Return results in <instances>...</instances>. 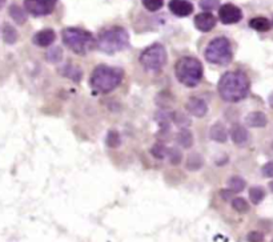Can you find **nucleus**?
I'll return each mask as SVG.
<instances>
[{
	"label": "nucleus",
	"mask_w": 273,
	"mask_h": 242,
	"mask_svg": "<svg viewBox=\"0 0 273 242\" xmlns=\"http://www.w3.org/2000/svg\"><path fill=\"white\" fill-rule=\"evenodd\" d=\"M248 76L240 71L225 72L218 81V89L220 96L227 103H237L248 96L249 93Z\"/></svg>",
	"instance_id": "nucleus-1"
},
{
	"label": "nucleus",
	"mask_w": 273,
	"mask_h": 242,
	"mask_svg": "<svg viewBox=\"0 0 273 242\" xmlns=\"http://www.w3.org/2000/svg\"><path fill=\"white\" fill-rule=\"evenodd\" d=\"M124 72L120 68L108 66H97L91 73V84L93 91L99 93H109L120 86Z\"/></svg>",
	"instance_id": "nucleus-2"
},
{
	"label": "nucleus",
	"mask_w": 273,
	"mask_h": 242,
	"mask_svg": "<svg viewBox=\"0 0 273 242\" xmlns=\"http://www.w3.org/2000/svg\"><path fill=\"white\" fill-rule=\"evenodd\" d=\"M97 48L106 53H116L129 46V36L123 27H112L101 31L96 40Z\"/></svg>",
	"instance_id": "nucleus-3"
},
{
	"label": "nucleus",
	"mask_w": 273,
	"mask_h": 242,
	"mask_svg": "<svg viewBox=\"0 0 273 242\" xmlns=\"http://www.w3.org/2000/svg\"><path fill=\"white\" fill-rule=\"evenodd\" d=\"M63 43L77 55H87L96 47V40L91 32L81 28L70 27L61 34Z\"/></svg>",
	"instance_id": "nucleus-4"
},
{
	"label": "nucleus",
	"mask_w": 273,
	"mask_h": 242,
	"mask_svg": "<svg viewBox=\"0 0 273 242\" xmlns=\"http://www.w3.org/2000/svg\"><path fill=\"white\" fill-rule=\"evenodd\" d=\"M177 80L185 86H196L202 79V64L192 56H184L175 64Z\"/></svg>",
	"instance_id": "nucleus-5"
},
{
	"label": "nucleus",
	"mask_w": 273,
	"mask_h": 242,
	"mask_svg": "<svg viewBox=\"0 0 273 242\" xmlns=\"http://www.w3.org/2000/svg\"><path fill=\"white\" fill-rule=\"evenodd\" d=\"M205 59L212 64H218V66H227L229 64L233 59V52L231 41L228 40L227 37L220 36L213 39L205 48Z\"/></svg>",
	"instance_id": "nucleus-6"
},
{
	"label": "nucleus",
	"mask_w": 273,
	"mask_h": 242,
	"mask_svg": "<svg viewBox=\"0 0 273 242\" xmlns=\"http://www.w3.org/2000/svg\"><path fill=\"white\" fill-rule=\"evenodd\" d=\"M165 61L167 51L162 44H152L140 55V63L148 71H160L165 66Z\"/></svg>",
	"instance_id": "nucleus-7"
},
{
	"label": "nucleus",
	"mask_w": 273,
	"mask_h": 242,
	"mask_svg": "<svg viewBox=\"0 0 273 242\" xmlns=\"http://www.w3.org/2000/svg\"><path fill=\"white\" fill-rule=\"evenodd\" d=\"M57 0H24L25 11L32 16H47L54 12Z\"/></svg>",
	"instance_id": "nucleus-8"
},
{
	"label": "nucleus",
	"mask_w": 273,
	"mask_h": 242,
	"mask_svg": "<svg viewBox=\"0 0 273 242\" xmlns=\"http://www.w3.org/2000/svg\"><path fill=\"white\" fill-rule=\"evenodd\" d=\"M218 17L223 24H236L243 19V12L237 5L227 3L220 7L218 10Z\"/></svg>",
	"instance_id": "nucleus-9"
},
{
	"label": "nucleus",
	"mask_w": 273,
	"mask_h": 242,
	"mask_svg": "<svg viewBox=\"0 0 273 242\" xmlns=\"http://www.w3.org/2000/svg\"><path fill=\"white\" fill-rule=\"evenodd\" d=\"M169 11L179 17H185L193 12V4L187 0H169Z\"/></svg>",
	"instance_id": "nucleus-10"
},
{
	"label": "nucleus",
	"mask_w": 273,
	"mask_h": 242,
	"mask_svg": "<svg viewBox=\"0 0 273 242\" xmlns=\"http://www.w3.org/2000/svg\"><path fill=\"white\" fill-rule=\"evenodd\" d=\"M185 111L195 117H204L208 112V105L205 101L199 97H191L185 104Z\"/></svg>",
	"instance_id": "nucleus-11"
},
{
	"label": "nucleus",
	"mask_w": 273,
	"mask_h": 242,
	"mask_svg": "<svg viewBox=\"0 0 273 242\" xmlns=\"http://www.w3.org/2000/svg\"><path fill=\"white\" fill-rule=\"evenodd\" d=\"M216 25V17L211 12H201L195 16V27L201 32H209Z\"/></svg>",
	"instance_id": "nucleus-12"
},
{
	"label": "nucleus",
	"mask_w": 273,
	"mask_h": 242,
	"mask_svg": "<svg viewBox=\"0 0 273 242\" xmlns=\"http://www.w3.org/2000/svg\"><path fill=\"white\" fill-rule=\"evenodd\" d=\"M56 40V34L54 30H41L37 34H35L34 36V44H36L37 47H50L54 41Z\"/></svg>",
	"instance_id": "nucleus-13"
},
{
	"label": "nucleus",
	"mask_w": 273,
	"mask_h": 242,
	"mask_svg": "<svg viewBox=\"0 0 273 242\" xmlns=\"http://www.w3.org/2000/svg\"><path fill=\"white\" fill-rule=\"evenodd\" d=\"M245 122L251 128H263L267 125L268 119L263 112H251L248 116L245 117Z\"/></svg>",
	"instance_id": "nucleus-14"
},
{
	"label": "nucleus",
	"mask_w": 273,
	"mask_h": 242,
	"mask_svg": "<svg viewBox=\"0 0 273 242\" xmlns=\"http://www.w3.org/2000/svg\"><path fill=\"white\" fill-rule=\"evenodd\" d=\"M209 137L212 138L213 141L216 142H225L228 138V132L227 128L224 126V124L221 122H216L215 125L211 126V131H209Z\"/></svg>",
	"instance_id": "nucleus-15"
},
{
	"label": "nucleus",
	"mask_w": 273,
	"mask_h": 242,
	"mask_svg": "<svg viewBox=\"0 0 273 242\" xmlns=\"http://www.w3.org/2000/svg\"><path fill=\"white\" fill-rule=\"evenodd\" d=\"M231 137H232V141L236 145H243V144L248 141V132L244 126L236 124L231 129Z\"/></svg>",
	"instance_id": "nucleus-16"
},
{
	"label": "nucleus",
	"mask_w": 273,
	"mask_h": 242,
	"mask_svg": "<svg viewBox=\"0 0 273 242\" xmlns=\"http://www.w3.org/2000/svg\"><path fill=\"white\" fill-rule=\"evenodd\" d=\"M60 73L67 79L73 81H80L81 76H83V72L79 67L76 66H71V64H67V66L63 67V69H60Z\"/></svg>",
	"instance_id": "nucleus-17"
},
{
	"label": "nucleus",
	"mask_w": 273,
	"mask_h": 242,
	"mask_svg": "<svg viewBox=\"0 0 273 242\" xmlns=\"http://www.w3.org/2000/svg\"><path fill=\"white\" fill-rule=\"evenodd\" d=\"M249 27L253 28V30L258 31V32H267V31L271 30V21L267 19V17H263V16H257V17H253L249 21Z\"/></svg>",
	"instance_id": "nucleus-18"
},
{
	"label": "nucleus",
	"mask_w": 273,
	"mask_h": 242,
	"mask_svg": "<svg viewBox=\"0 0 273 242\" xmlns=\"http://www.w3.org/2000/svg\"><path fill=\"white\" fill-rule=\"evenodd\" d=\"M8 12H10V16L14 19V21H15L16 24L21 25L27 21V14H25V11L18 4L11 5Z\"/></svg>",
	"instance_id": "nucleus-19"
},
{
	"label": "nucleus",
	"mask_w": 273,
	"mask_h": 242,
	"mask_svg": "<svg viewBox=\"0 0 273 242\" xmlns=\"http://www.w3.org/2000/svg\"><path fill=\"white\" fill-rule=\"evenodd\" d=\"M176 141L179 142V145L182 146V148H191L193 145V135L192 132L188 131V129H182L177 133L176 136Z\"/></svg>",
	"instance_id": "nucleus-20"
},
{
	"label": "nucleus",
	"mask_w": 273,
	"mask_h": 242,
	"mask_svg": "<svg viewBox=\"0 0 273 242\" xmlns=\"http://www.w3.org/2000/svg\"><path fill=\"white\" fill-rule=\"evenodd\" d=\"M18 31L12 27L8 23H5L3 25V40L7 43V44H15L16 40H18Z\"/></svg>",
	"instance_id": "nucleus-21"
},
{
	"label": "nucleus",
	"mask_w": 273,
	"mask_h": 242,
	"mask_svg": "<svg viewBox=\"0 0 273 242\" xmlns=\"http://www.w3.org/2000/svg\"><path fill=\"white\" fill-rule=\"evenodd\" d=\"M202 167V157L199 153H192L187 160V169L189 171H198Z\"/></svg>",
	"instance_id": "nucleus-22"
},
{
	"label": "nucleus",
	"mask_w": 273,
	"mask_h": 242,
	"mask_svg": "<svg viewBox=\"0 0 273 242\" xmlns=\"http://www.w3.org/2000/svg\"><path fill=\"white\" fill-rule=\"evenodd\" d=\"M228 185H229V190H232L233 193H240L245 188V181H244L241 177L235 176L229 178Z\"/></svg>",
	"instance_id": "nucleus-23"
},
{
	"label": "nucleus",
	"mask_w": 273,
	"mask_h": 242,
	"mask_svg": "<svg viewBox=\"0 0 273 242\" xmlns=\"http://www.w3.org/2000/svg\"><path fill=\"white\" fill-rule=\"evenodd\" d=\"M264 197H265V192H264L263 188H251V190H249V198H251V201H252L255 205H257V204H260V202L263 201Z\"/></svg>",
	"instance_id": "nucleus-24"
},
{
	"label": "nucleus",
	"mask_w": 273,
	"mask_h": 242,
	"mask_svg": "<svg viewBox=\"0 0 273 242\" xmlns=\"http://www.w3.org/2000/svg\"><path fill=\"white\" fill-rule=\"evenodd\" d=\"M106 144L109 148H117L122 144V137L117 131H109L106 137Z\"/></svg>",
	"instance_id": "nucleus-25"
},
{
	"label": "nucleus",
	"mask_w": 273,
	"mask_h": 242,
	"mask_svg": "<svg viewBox=\"0 0 273 242\" xmlns=\"http://www.w3.org/2000/svg\"><path fill=\"white\" fill-rule=\"evenodd\" d=\"M151 153L152 156L155 157V158H159V160H163V158H165L168 153V149L167 146L162 144V142H157L153 145V148L151 149Z\"/></svg>",
	"instance_id": "nucleus-26"
},
{
	"label": "nucleus",
	"mask_w": 273,
	"mask_h": 242,
	"mask_svg": "<svg viewBox=\"0 0 273 242\" xmlns=\"http://www.w3.org/2000/svg\"><path fill=\"white\" fill-rule=\"evenodd\" d=\"M232 207L238 213H247L249 210L248 202L245 201L241 197H236L232 200Z\"/></svg>",
	"instance_id": "nucleus-27"
},
{
	"label": "nucleus",
	"mask_w": 273,
	"mask_h": 242,
	"mask_svg": "<svg viewBox=\"0 0 273 242\" xmlns=\"http://www.w3.org/2000/svg\"><path fill=\"white\" fill-rule=\"evenodd\" d=\"M47 60L51 61V63H57V61L61 60L63 57V51L59 48V47H54L51 48L48 52H47Z\"/></svg>",
	"instance_id": "nucleus-28"
},
{
	"label": "nucleus",
	"mask_w": 273,
	"mask_h": 242,
	"mask_svg": "<svg viewBox=\"0 0 273 242\" xmlns=\"http://www.w3.org/2000/svg\"><path fill=\"white\" fill-rule=\"evenodd\" d=\"M167 156L168 158H169V162H171L172 165H179V164L182 162V152L179 151V149H176V148L168 149Z\"/></svg>",
	"instance_id": "nucleus-29"
},
{
	"label": "nucleus",
	"mask_w": 273,
	"mask_h": 242,
	"mask_svg": "<svg viewBox=\"0 0 273 242\" xmlns=\"http://www.w3.org/2000/svg\"><path fill=\"white\" fill-rule=\"evenodd\" d=\"M143 5L151 12L159 11L164 5V0H142Z\"/></svg>",
	"instance_id": "nucleus-30"
},
{
	"label": "nucleus",
	"mask_w": 273,
	"mask_h": 242,
	"mask_svg": "<svg viewBox=\"0 0 273 242\" xmlns=\"http://www.w3.org/2000/svg\"><path fill=\"white\" fill-rule=\"evenodd\" d=\"M171 119H172V121H175L179 126H187L191 124L189 119H188L184 113H182V112H173L172 115H171Z\"/></svg>",
	"instance_id": "nucleus-31"
},
{
	"label": "nucleus",
	"mask_w": 273,
	"mask_h": 242,
	"mask_svg": "<svg viewBox=\"0 0 273 242\" xmlns=\"http://www.w3.org/2000/svg\"><path fill=\"white\" fill-rule=\"evenodd\" d=\"M200 5L204 10L212 11L218 5V0H200Z\"/></svg>",
	"instance_id": "nucleus-32"
},
{
	"label": "nucleus",
	"mask_w": 273,
	"mask_h": 242,
	"mask_svg": "<svg viewBox=\"0 0 273 242\" xmlns=\"http://www.w3.org/2000/svg\"><path fill=\"white\" fill-rule=\"evenodd\" d=\"M247 238H248L249 242H263L264 234L260 232H251Z\"/></svg>",
	"instance_id": "nucleus-33"
},
{
	"label": "nucleus",
	"mask_w": 273,
	"mask_h": 242,
	"mask_svg": "<svg viewBox=\"0 0 273 242\" xmlns=\"http://www.w3.org/2000/svg\"><path fill=\"white\" fill-rule=\"evenodd\" d=\"M263 174L265 177H273V161L267 162L263 167Z\"/></svg>",
	"instance_id": "nucleus-34"
},
{
	"label": "nucleus",
	"mask_w": 273,
	"mask_h": 242,
	"mask_svg": "<svg viewBox=\"0 0 273 242\" xmlns=\"http://www.w3.org/2000/svg\"><path fill=\"white\" fill-rule=\"evenodd\" d=\"M220 196L223 197L224 200H231L233 196V192L232 190H221V192H220Z\"/></svg>",
	"instance_id": "nucleus-35"
},
{
	"label": "nucleus",
	"mask_w": 273,
	"mask_h": 242,
	"mask_svg": "<svg viewBox=\"0 0 273 242\" xmlns=\"http://www.w3.org/2000/svg\"><path fill=\"white\" fill-rule=\"evenodd\" d=\"M269 105H271L273 108V93H272V95H271V96H269Z\"/></svg>",
	"instance_id": "nucleus-36"
},
{
	"label": "nucleus",
	"mask_w": 273,
	"mask_h": 242,
	"mask_svg": "<svg viewBox=\"0 0 273 242\" xmlns=\"http://www.w3.org/2000/svg\"><path fill=\"white\" fill-rule=\"evenodd\" d=\"M5 4V0H0V10L3 8V5Z\"/></svg>",
	"instance_id": "nucleus-37"
},
{
	"label": "nucleus",
	"mask_w": 273,
	"mask_h": 242,
	"mask_svg": "<svg viewBox=\"0 0 273 242\" xmlns=\"http://www.w3.org/2000/svg\"><path fill=\"white\" fill-rule=\"evenodd\" d=\"M269 187H271V190L273 192V182H271V184H269Z\"/></svg>",
	"instance_id": "nucleus-38"
},
{
	"label": "nucleus",
	"mask_w": 273,
	"mask_h": 242,
	"mask_svg": "<svg viewBox=\"0 0 273 242\" xmlns=\"http://www.w3.org/2000/svg\"><path fill=\"white\" fill-rule=\"evenodd\" d=\"M272 242H273V241H272Z\"/></svg>",
	"instance_id": "nucleus-39"
}]
</instances>
